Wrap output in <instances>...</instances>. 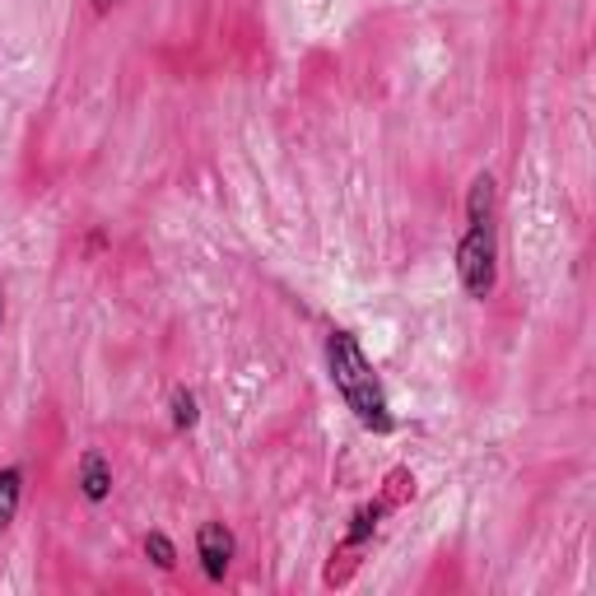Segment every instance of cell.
Segmentation results:
<instances>
[{"label":"cell","instance_id":"cell-4","mask_svg":"<svg viewBox=\"0 0 596 596\" xmlns=\"http://www.w3.org/2000/svg\"><path fill=\"white\" fill-rule=\"evenodd\" d=\"M80 494L90 503H103L107 494H113V467H107V457L94 452V448L80 457Z\"/></svg>","mask_w":596,"mask_h":596},{"label":"cell","instance_id":"cell-9","mask_svg":"<svg viewBox=\"0 0 596 596\" xmlns=\"http://www.w3.org/2000/svg\"><path fill=\"white\" fill-rule=\"evenodd\" d=\"M117 6H122V0H94V10H98V14H107V10H117Z\"/></svg>","mask_w":596,"mask_h":596},{"label":"cell","instance_id":"cell-1","mask_svg":"<svg viewBox=\"0 0 596 596\" xmlns=\"http://www.w3.org/2000/svg\"><path fill=\"white\" fill-rule=\"evenodd\" d=\"M326 373H331V383H336L341 401L355 410V419L364 429H373V433L396 429V415L387 406V391L378 383V373H373L364 345L349 336V331H331L326 336Z\"/></svg>","mask_w":596,"mask_h":596},{"label":"cell","instance_id":"cell-6","mask_svg":"<svg viewBox=\"0 0 596 596\" xmlns=\"http://www.w3.org/2000/svg\"><path fill=\"white\" fill-rule=\"evenodd\" d=\"M19 499H24V471L6 467V471H0V536L10 532V522L19 513Z\"/></svg>","mask_w":596,"mask_h":596},{"label":"cell","instance_id":"cell-5","mask_svg":"<svg viewBox=\"0 0 596 596\" xmlns=\"http://www.w3.org/2000/svg\"><path fill=\"white\" fill-rule=\"evenodd\" d=\"M467 219L471 229H494V178L490 172H480L467 191Z\"/></svg>","mask_w":596,"mask_h":596},{"label":"cell","instance_id":"cell-7","mask_svg":"<svg viewBox=\"0 0 596 596\" xmlns=\"http://www.w3.org/2000/svg\"><path fill=\"white\" fill-rule=\"evenodd\" d=\"M196 419H201V401H196L191 387H178L172 391V429L187 433V429H196Z\"/></svg>","mask_w":596,"mask_h":596},{"label":"cell","instance_id":"cell-3","mask_svg":"<svg viewBox=\"0 0 596 596\" xmlns=\"http://www.w3.org/2000/svg\"><path fill=\"white\" fill-rule=\"evenodd\" d=\"M233 532L224 522H201V532H196V555H201V568L210 583H224V573L233 564Z\"/></svg>","mask_w":596,"mask_h":596},{"label":"cell","instance_id":"cell-8","mask_svg":"<svg viewBox=\"0 0 596 596\" xmlns=\"http://www.w3.org/2000/svg\"><path fill=\"white\" fill-rule=\"evenodd\" d=\"M145 555H149L154 568H164V573L178 568V545H172L164 532H149V536H145Z\"/></svg>","mask_w":596,"mask_h":596},{"label":"cell","instance_id":"cell-2","mask_svg":"<svg viewBox=\"0 0 596 596\" xmlns=\"http://www.w3.org/2000/svg\"><path fill=\"white\" fill-rule=\"evenodd\" d=\"M457 275L461 290L471 299H490L494 280H499V248H494V229H467L457 242Z\"/></svg>","mask_w":596,"mask_h":596},{"label":"cell","instance_id":"cell-10","mask_svg":"<svg viewBox=\"0 0 596 596\" xmlns=\"http://www.w3.org/2000/svg\"><path fill=\"white\" fill-rule=\"evenodd\" d=\"M0 326H6V294H0Z\"/></svg>","mask_w":596,"mask_h":596}]
</instances>
